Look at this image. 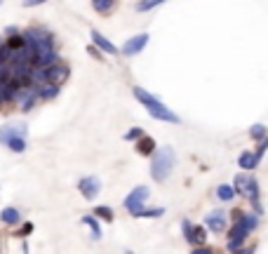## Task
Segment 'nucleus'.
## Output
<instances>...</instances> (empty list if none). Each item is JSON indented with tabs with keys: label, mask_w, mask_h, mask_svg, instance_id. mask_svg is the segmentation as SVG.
<instances>
[{
	"label": "nucleus",
	"mask_w": 268,
	"mask_h": 254,
	"mask_svg": "<svg viewBox=\"0 0 268 254\" xmlns=\"http://www.w3.org/2000/svg\"><path fill=\"white\" fill-rule=\"evenodd\" d=\"M24 42L33 49L35 55V69H42V66H49V64L59 62L55 49V35L49 33L47 28H28L24 33Z\"/></svg>",
	"instance_id": "1"
},
{
	"label": "nucleus",
	"mask_w": 268,
	"mask_h": 254,
	"mask_svg": "<svg viewBox=\"0 0 268 254\" xmlns=\"http://www.w3.org/2000/svg\"><path fill=\"white\" fill-rule=\"evenodd\" d=\"M132 94H134V99H137L139 104H144V109L151 113L155 120H165V123H179V116L177 113H172V111L167 109L165 104L160 101L158 96H153L148 89H144V87H134L132 89Z\"/></svg>",
	"instance_id": "2"
},
{
	"label": "nucleus",
	"mask_w": 268,
	"mask_h": 254,
	"mask_svg": "<svg viewBox=\"0 0 268 254\" xmlns=\"http://www.w3.org/2000/svg\"><path fill=\"white\" fill-rule=\"evenodd\" d=\"M177 163V156H174V148L172 146H163V148H155L153 153V160H151V177L163 184L167 181V177L172 174V167Z\"/></svg>",
	"instance_id": "3"
},
{
	"label": "nucleus",
	"mask_w": 268,
	"mask_h": 254,
	"mask_svg": "<svg viewBox=\"0 0 268 254\" xmlns=\"http://www.w3.org/2000/svg\"><path fill=\"white\" fill-rule=\"evenodd\" d=\"M71 76V69L66 66L64 62H55L49 66H42V69H33V85H42V83H49V85H64Z\"/></svg>",
	"instance_id": "4"
},
{
	"label": "nucleus",
	"mask_w": 268,
	"mask_h": 254,
	"mask_svg": "<svg viewBox=\"0 0 268 254\" xmlns=\"http://www.w3.org/2000/svg\"><path fill=\"white\" fill-rule=\"evenodd\" d=\"M256 217L259 214H245L240 221H235L233 228H231V233H228V249L233 252V249L242 247V242L247 240L249 231H254L256 228Z\"/></svg>",
	"instance_id": "5"
},
{
	"label": "nucleus",
	"mask_w": 268,
	"mask_h": 254,
	"mask_svg": "<svg viewBox=\"0 0 268 254\" xmlns=\"http://www.w3.org/2000/svg\"><path fill=\"white\" fill-rule=\"evenodd\" d=\"M148 195H151V188H148V186H137V188H132L130 195H127V198H125V202H123L125 210L134 217V214L144 207V202L148 200Z\"/></svg>",
	"instance_id": "6"
},
{
	"label": "nucleus",
	"mask_w": 268,
	"mask_h": 254,
	"mask_svg": "<svg viewBox=\"0 0 268 254\" xmlns=\"http://www.w3.org/2000/svg\"><path fill=\"white\" fill-rule=\"evenodd\" d=\"M78 191L83 193L85 200H94L101 191V179L99 177H83L78 181Z\"/></svg>",
	"instance_id": "7"
},
{
	"label": "nucleus",
	"mask_w": 268,
	"mask_h": 254,
	"mask_svg": "<svg viewBox=\"0 0 268 254\" xmlns=\"http://www.w3.org/2000/svg\"><path fill=\"white\" fill-rule=\"evenodd\" d=\"M148 45V33H139V35H132L130 40L125 42L123 47H120V55L125 57H134L139 52H144V47Z\"/></svg>",
	"instance_id": "8"
},
{
	"label": "nucleus",
	"mask_w": 268,
	"mask_h": 254,
	"mask_svg": "<svg viewBox=\"0 0 268 254\" xmlns=\"http://www.w3.org/2000/svg\"><path fill=\"white\" fill-rule=\"evenodd\" d=\"M26 134H28V125L26 123L3 125V127H0V144H7V141L14 139V137H24V139H26Z\"/></svg>",
	"instance_id": "9"
},
{
	"label": "nucleus",
	"mask_w": 268,
	"mask_h": 254,
	"mask_svg": "<svg viewBox=\"0 0 268 254\" xmlns=\"http://www.w3.org/2000/svg\"><path fill=\"white\" fill-rule=\"evenodd\" d=\"M38 101H40V96H38V89L35 87L19 89V94H17V99H14V104H17L21 111H31Z\"/></svg>",
	"instance_id": "10"
},
{
	"label": "nucleus",
	"mask_w": 268,
	"mask_h": 254,
	"mask_svg": "<svg viewBox=\"0 0 268 254\" xmlns=\"http://www.w3.org/2000/svg\"><path fill=\"white\" fill-rule=\"evenodd\" d=\"M205 228L214 231V233H221L224 228H226V214L221 212V210H214L205 217Z\"/></svg>",
	"instance_id": "11"
},
{
	"label": "nucleus",
	"mask_w": 268,
	"mask_h": 254,
	"mask_svg": "<svg viewBox=\"0 0 268 254\" xmlns=\"http://www.w3.org/2000/svg\"><path fill=\"white\" fill-rule=\"evenodd\" d=\"M89 35H92V42H94V47L99 49V52H106V55H120V49H118L116 45L109 40V38H103L99 31H94V28H92V33H89Z\"/></svg>",
	"instance_id": "12"
},
{
	"label": "nucleus",
	"mask_w": 268,
	"mask_h": 254,
	"mask_svg": "<svg viewBox=\"0 0 268 254\" xmlns=\"http://www.w3.org/2000/svg\"><path fill=\"white\" fill-rule=\"evenodd\" d=\"M155 148H158V146H155V139L153 137H141V139H137V153L139 156H153V153H155Z\"/></svg>",
	"instance_id": "13"
},
{
	"label": "nucleus",
	"mask_w": 268,
	"mask_h": 254,
	"mask_svg": "<svg viewBox=\"0 0 268 254\" xmlns=\"http://www.w3.org/2000/svg\"><path fill=\"white\" fill-rule=\"evenodd\" d=\"M0 221L5 224V226H17L21 221V214L17 207H5L3 212H0Z\"/></svg>",
	"instance_id": "14"
},
{
	"label": "nucleus",
	"mask_w": 268,
	"mask_h": 254,
	"mask_svg": "<svg viewBox=\"0 0 268 254\" xmlns=\"http://www.w3.org/2000/svg\"><path fill=\"white\" fill-rule=\"evenodd\" d=\"M238 165H240L245 172L254 170V167L259 165V160H256L254 151H242V153H240V158H238Z\"/></svg>",
	"instance_id": "15"
},
{
	"label": "nucleus",
	"mask_w": 268,
	"mask_h": 254,
	"mask_svg": "<svg viewBox=\"0 0 268 254\" xmlns=\"http://www.w3.org/2000/svg\"><path fill=\"white\" fill-rule=\"evenodd\" d=\"M83 224L92 231V240H101V226H99V221H96V217L94 214H85L83 217Z\"/></svg>",
	"instance_id": "16"
},
{
	"label": "nucleus",
	"mask_w": 268,
	"mask_h": 254,
	"mask_svg": "<svg viewBox=\"0 0 268 254\" xmlns=\"http://www.w3.org/2000/svg\"><path fill=\"white\" fill-rule=\"evenodd\" d=\"M35 89H38V96L45 99V101H49V99H55V96L59 94V87H57V85H49V83L35 85Z\"/></svg>",
	"instance_id": "17"
},
{
	"label": "nucleus",
	"mask_w": 268,
	"mask_h": 254,
	"mask_svg": "<svg viewBox=\"0 0 268 254\" xmlns=\"http://www.w3.org/2000/svg\"><path fill=\"white\" fill-rule=\"evenodd\" d=\"M235 195H238V193H235V188L231 184H221L219 188H217V198L224 200V202H231Z\"/></svg>",
	"instance_id": "18"
},
{
	"label": "nucleus",
	"mask_w": 268,
	"mask_h": 254,
	"mask_svg": "<svg viewBox=\"0 0 268 254\" xmlns=\"http://www.w3.org/2000/svg\"><path fill=\"white\" fill-rule=\"evenodd\" d=\"M207 240V231L205 226H193V233H191V245H198V247H202Z\"/></svg>",
	"instance_id": "19"
},
{
	"label": "nucleus",
	"mask_w": 268,
	"mask_h": 254,
	"mask_svg": "<svg viewBox=\"0 0 268 254\" xmlns=\"http://www.w3.org/2000/svg\"><path fill=\"white\" fill-rule=\"evenodd\" d=\"M92 7H94L99 14H109L113 7H116V0H92Z\"/></svg>",
	"instance_id": "20"
},
{
	"label": "nucleus",
	"mask_w": 268,
	"mask_h": 254,
	"mask_svg": "<svg viewBox=\"0 0 268 254\" xmlns=\"http://www.w3.org/2000/svg\"><path fill=\"white\" fill-rule=\"evenodd\" d=\"M5 146L10 148V151H14V153H24V151H26V139H24V137H14V139H10Z\"/></svg>",
	"instance_id": "21"
},
{
	"label": "nucleus",
	"mask_w": 268,
	"mask_h": 254,
	"mask_svg": "<svg viewBox=\"0 0 268 254\" xmlns=\"http://www.w3.org/2000/svg\"><path fill=\"white\" fill-rule=\"evenodd\" d=\"M94 217L96 219H103V221H113V210L111 207H106V205H99V207H94Z\"/></svg>",
	"instance_id": "22"
},
{
	"label": "nucleus",
	"mask_w": 268,
	"mask_h": 254,
	"mask_svg": "<svg viewBox=\"0 0 268 254\" xmlns=\"http://www.w3.org/2000/svg\"><path fill=\"white\" fill-rule=\"evenodd\" d=\"M249 137L254 139V141H261V139L268 137V132H266V125H252V130H249Z\"/></svg>",
	"instance_id": "23"
},
{
	"label": "nucleus",
	"mask_w": 268,
	"mask_h": 254,
	"mask_svg": "<svg viewBox=\"0 0 268 254\" xmlns=\"http://www.w3.org/2000/svg\"><path fill=\"white\" fill-rule=\"evenodd\" d=\"M247 186H249V177L247 174H238V177H235V193H242V195H245V193H247Z\"/></svg>",
	"instance_id": "24"
},
{
	"label": "nucleus",
	"mask_w": 268,
	"mask_h": 254,
	"mask_svg": "<svg viewBox=\"0 0 268 254\" xmlns=\"http://www.w3.org/2000/svg\"><path fill=\"white\" fill-rule=\"evenodd\" d=\"M163 212H165L163 207H141L134 217H163Z\"/></svg>",
	"instance_id": "25"
},
{
	"label": "nucleus",
	"mask_w": 268,
	"mask_h": 254,
	"mask_svg": "<svg viewBox=\"0 0 268 254\" xmlns=\"http://www.w3.org/2000/svg\"><path fill=\"white\" fill-rule=\"evenodd\" d=\"M163 3H167V0H141V3L137 5V10H139V12H148V10L163 5Z\"/></svg>",
	"instance_id": "26"
},
{
	"label": "nucleus",
	"mask_w": 268,
	"mask_h": 254,
	"mask_svg": "<svg viewBox=\"0 0 268 254\" xmlns=\"http://www.w3.org/2000/svg\"><path fill=\"white\" fill-rule=\"evenodd\" d=\"M144 137V130L141 127H132L130 132H125V141H137V139Z\"/></svg>",
	"instance_id": "27"
},
{
	"label": "nucleus",
	"mask_w": 268,
	"mask_h": 254,
	"mask_svg": "<svg viewBox=\"0 0 268 254\" xmlns=\"http://www.w3.org/2000/svg\"><path fill=\"white\" fill-rule=\"evenodd\" d=\"M31 233H33V224H31V221L21 224V228L17 231V235H19V238H26V235H31Z\"/></svg>",
	"instance_id": "28"
},
{
	"label": "nucleus",
	"mask_w": 268,
	"mask_h": 254,
	"mask_svg": "<svg viewBox=\"0 0 268 254\" xmlns=\"http://www.w3.org/2000/svg\"><path fill=\"white\" fill-rule=\"evenodd\" d=\"M266 148H268V137L261 139V144L256 146V151H254V156H256V160H259V163H261V158H263V153H266Z\"/></svg>",
	"instance_id": "29"
},
{
	"label": "nucleus",
	"mask_w": 268,
	"mask_h": 254,
	"mask_svg": "<svg viewBox=\"0 0 268 254\" xmlns=\"http://www.w3.org/2000/svg\"><path fill=\"white\" fill-rule=\"evenodd\" d=\"M181 231H184V238H186V240L191 242V233H193V224H191V221H188V219H184V221H181Z\"/></svg>",
	"instance_id": "30"
},
{
	"label": "nucleus",
	"mask_w": 268,
	"mask_h": 254,
	"mask_svg": "<svg viewBox=\"0 0 268 254\" xmlns=\"http://www.w3.org/2000/svg\"><path fill=\"white\" fill-rule=\"evenodd\" d=\"M191 254H217V252H214V249H209V247H195Z\"/></svg>",
	"instance_id": "31"
},
{
	"label": "nucleus",
	"mask_w": 268,
	"mask_h": 254,
	"mask_svg": "<svg viewBox=\"0 0 268 254\" xmlns=\"http://www.w3.org/2000/svg\"><path fill=\"white\" fill-rule=\"evenodd\" d=\"M47 0H24V7H35V5H42Z\"/></svg>",
	"instance_id": "32"
},
{
	"label": "nucleus",
	"mask_w": 268,
	"mask_h": 254,
	"mask_svg": "<svg viewBox=\"0 0 268 254\" xmlns=\"http://www.w3.org/2000/svg\"><path fill=\"white\" fill-rule=\"evenodd\" d=\"M87 52H89L92 57H94V59H101V52H99V49H96L94 45H89V47H87Z\"/></svg>",
	"instance_id": "33"
},
{
	"label": "nucleus",
	"mask_w": 268,
	"mask_h": 254,
	"mask_svg": "<svg viewBox=\"0 0 268 254\" xmlns=\"http://www.w3.org/2000/svg\"><path fill=\"white\" fill-rule=\"evenodd\" d=\"M231 254H254V249H249V247H238V249H233Z\"/></svg>",
	"instance_id": "34"
},
{
	"label": "nucleus",
	"mask_w": 268,
	"mask_h": 254,
	"mask_svg": "<svg viewBox=\"0 0 268 254\" xmlns=\"http://www.w3.org/2000/svg\"><path fill=\"white\" fill-rule=\"evenodd\" d=\"M5 33H7V35H17V33H19V31H17V28H14V26H7V28H5Z\"/></svg>",
	"instance_id": "35"
},
{
	"label": "nucleus",
	"mask_w": 268,
	"mask_h": 254,
	"mask_svg": "<svg viewBox=\"0 0 268 254\" xmlns=\"http://www.w3.org/2000/svg\"><path fill=\"white\" fill-rule=\"evenodd\" d=\"M3 3H5V0H0V5H3Z\"/></svg>",
	"instance_id": "36"
},
{
	"label": "nucleus",
	"mask_w": 268,
	"mask_h": 254,
	"mask_svg": "<svg viewBox=\"0 0 268 254\" xmlns=\"http://www.w3.org/2000/svg\"><path fill=\"white\" fill-rule=\"evenodd\" d=\"M127 254H134V252H127Z\"/></svg>",
	"instance_id": "37"
}]
</instances>
